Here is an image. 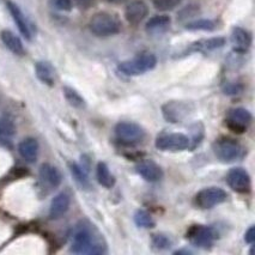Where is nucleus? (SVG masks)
I'll return each instance as SVG.
<instances>
[{
    "label": "nucleus",
    "mask_w": 255,
    "mask_h": 255,
    "mask_svg": "<svg viewBox=\"0 0 255 255\" xmlns=\"http://www.w3.org/2000/svg\"><path fill=\"white\" fill-rule=\"evenodd\" d=\"M89 28L96 36L109 37L121 31V22L117 16L109 12H97L91 17Z\"/></svg>",
    "instance_id": "obj_2"
},
{
    "label": "nucleus",
    "mask_w": 255,
    "mask_h": 255,
    "mask_svg": "<svg viewBox=\"0 0 255 255\" xmlns=\"http://www.w3.org/2000/svg\"><path fill=\"white\" fill-rule=\"evenodd\" d=\"M231 44L237 54H243L251 48L252 46V35L251 32L241 26H235L231 31Z\"/></svg>",
    "instance_id": "obj_13"
},
{
    "label": "nucleus",
    "mask_w": 255,
    "mask_h": 255,
    "mask_svg": "<svg viewBox=\"0 0 255 255\" xmlns=\"http://www.w3.org/2000/svg\"><path fill=\"white\" fill-rule=\"evenodd\" d=\"M191 140L182 133H162L156 139V147L161 151H183L188 149Z\"/></svg>",
    "instance_id": "obj_7"
},
{
    "label": "nucleus",
    "mask_w": 255,
    "mask_h": 255,
    "mask_svg": "<svg viewBox=\"0 0 255 255\" xmlns=\"http://www.w3.org/2000/svg\"><path fill=\"white\" fill-rule=\"evenodd\" d=\"M6 6H7L8 12L11 14V17H12L14 24L17 25V28H18L20 34H22L26 40H31L30 26H29L28 20H26L24 13L22 12V10H20L18 5L14 4V2L11 1V0H7Z\"/></svg>",
    "instance_id": "obj_15"
},
{
    "label": "nucleus",
    "mask_w": 255,
    "mask_h": 255,
    "mask_svg": "<svg viewBox=\"0 0 255 255\" xmlns=\"http://www.w3.org/2000/svg\"><path fill=\"white\" fill-rule=\"evenodd\" d=\"M157 65V58L151 53L139 54L131 60H126L119 64L118 70L126 76H140L153 70Z\"/></svg>",
    "instance_id": "obj_3"
},
{
    "label": "nucleus",
    "mask_w": 255,
    "mask_h": 255,
    "mask_svg": "<svg viewBox=\"0 0 255 255\" xmlns=\"http://www.w3.org/2000/svg\"><path fill=\"white\" fill-rule=\"evenodd\" d=\"M73 253L78 254H102L106 252V243L94 235V231L87 225L77 229L73 236L72 248Z\"/></svg>",
    "instance_id": "obj_1"
},
{
    "label": "nucleus",
    "mask_w": 255,
    "mask_h": 255,
    "mask_svg": "<svg viewBox=\"0 0 255 255\" xmlns=\"http://www.w3.org/2000/svg\"><path fill=\"white\" fill-rule=\"evenodd\" d=\"M225 94L228 95H236L240 94L242 91V87L240 84H228L227 87L224 88Z\"/></svg>",
    "instance_id": "obj_34"
},
{
    "label": "nucleus",
    "mask_w": 255,
    "mask_h": 255,
    "mask_svg": "<svg viewBox=\"0 0 255 255\" xmlns=\"http://www.w3.org/2000/svg\"><path fill=\"white\" fill-rule=\"evenodd\" d=\"M228 194L224 189L219 187H209L204 188L195 195V205L203 210L212 209L227 200Z\"/></svg>",
    "instance_id": "obj_8"
},
{
    "label": "nucleus",
    "mask_w": 255,
    "mask_h": 255,
    "mask_svg": "<svg viewBox=\"0 0 255 255\" xmlns=\"http://www.w3.org/2000/svg\"><path fill=\"white\" fill-rule=\"evenodd\" d=\"M199 6L198 5L191 4V5H187L177 13V20H186L189 18H193V17L197 16L199 13Z\"/></svg>",
    "instance_id": "obj_29"
},
{
    "label": "nucleus",
    "mask_w": 255,
    "mask_h": 255,
    "mask_svg": "<svg viewBox=\"0 0 255 255\" xmlns=\"http://www.w3.org/2000/svg\"><path fill=\"white\" fill-rule=\"evenodd\" d=\"M134 222L138 227L145 228V229H150V228L155 227V221L151 217L149 212L144 211V210H138L134 215Z\"/></svg>",
    "instance_id": "obj_26"
},
{
    "label": "nucleus",
    "mask_w": 255,
    "mask_h": 255,
    "mask_svg": "<svg viewBox=\"0 0 255 255\" xmlns=\"http://www.w3.org/2000/svg\"><path fill=\"white\" fill-rule=\"evenodd\" d=\"M35 73L43 84L53 87L55 83V70L48 61H38L35 64Z\"/></svg>",
    "instance_id": "obj_20"
},
{
    "label": "nucleus",
    "mask_w": 255,
    "mask_h": 255,
    "mask_svg": "<svg viewBox=\"0 0 255 255\" xmlns=\"http://www.w3.org/2000/svg\"><path fill=\"white\" fill-rule=\"evenodd\" d=\"M170 24V17L165 16V14H158V16H153L152 18L147 20L145 29L150 34H161V32L167 31Z\"/></svg>",
    "instance_id": "obj_21"
},
{
    "label": "nucleus",
    "mask_w": 255,
    "mask_h": 255,
    "mask_svg": "<svg viewBox=\"0 0 255 255\" xmlns=\"http://www.w3.org/2000/svg\"><path fill=\"white\" fill-rule=\"evenodd\" d=\"M182 2V0H152V4L158 11H171L177 7Z\"/></svg>",
    "instance_id": "obj_27"
},
{
    "label": "nucleus",
    "mask_w": 255,
    "mask_h": 255,
    "mask_svg": "<svg viewBox=\"0 0 255 255\" xmlns=\"http://www.w3.org/2000/svg\"><path fill=\"white\" fill-rule=\"evenodd\" d=\"M96 175L100 185L106 187V188H112V187H114L115 179L112 175L111 170H109L108 165H107L105 162H100L99 164H97Z\"/></svg>",
    "instance_id": "obj_23"
},
{
    "label": "nucleus",
    "mask_w": 255,
    "mask_h": 255,
    "mask_svg": "<svg viewBox=\"0 0 255 255\" xmlns=\"http://www.w3.org/2000/svg\"><path fill=\"white\" fill-rule=\"evenodd\" d=\"M50 4L59 11H71L72 10V0H50Z\"/></svg>",
    "instance_id": "obj_31"
},
{
    "label": "nucleus",
    "mask_w": 255,
    "mask_h": 255,
    "mask_svg": "<svg viewBox=\"0 0 255 255\" xmlns=\"http://www.w3.org/2000/svg\"><path fill=\"white\" fill-rule=\"evenodd\" d=\"M115 135L125 145H137L144 140L145 131L138 124L124 121L115 126Z\"/></svg>",
    "instance_id": "obj_6"
},
{
    "label": "nucleus",
    "mask_w": 255,
    "mask_h": 255,
    "mask_svg": "<svg viewBox=\"0 0 255 255\" xmlns=\"http://www.w3.org/2000/svg\"><path fill=\"white\" fill-rule=\"evenodd\" d=\"M14 133V125L10 120L0 121V134L2 135H12Z\"/></svg>",
    "instance_id": "obj_32"
},
{
    "label": "nucleus",
    "mask_w": 255,
    "mask_h": 255,
    "mask_svg": "<svg viewBox=\"0 0 255 255\" xmlns=\"http://www.w3.org/2000/svg\"><path fill=\"white\" fill-rule=\"evenodd\" d=\"M252 120H253V117L251 112L245 108H233L227 114L228 127L235 133L245 132L246 128L251 125Z\"/></svg>",
    "instance_id": "obj_10"
},
{
    "label": "nucleus",
    "mask_w": 255,
    "mask_h": 255,
    "mask_svg": "<svg viewBox=\"0 0 255 255\" xmlns=\"http://www.w3.org/2000/svg\"><path fill=\"white\" fill-rule=\"evenodd\" d=\"M18 152L26 162L34 163L37 159L38 155V143L36 139L26 138L20 141L18 145Z\"/></svg>",
    "instance_id": "obj_19"
},
{
    "label": "nucleus",
    "mask_w": 255,
    "mask_h": 255,
    "mask_svg": "<svg viewBox=\"0 0 255 255\" xmlns=\"http://www.w3.org/2000/svg\"><path fill=\"white\" fill-rule=\"evenodd\" d=\"M186 29L189 31H213L217 29V22L212 19H198L187 23Z\"/></svg>",
    "instance_id": "obj_24"
},
{
    "label": "nucleus",
    "mask_w": 255,
    "mask_h": 255,
    "mask_svg": "<svg viewBox=\"0 0 255 255\" xmlns=\"http://www.w3.org/2000/svg\"><path fill=\"white\" fill-rule=\"evenodd\" d=\"M216 233L212 228L206 225H193L187 233V239L195 247L207 249L212 247L216 240Z\"/></svg>",
    "instance_id": "obj_9"
},
{
    "label": "nucleus",
    "mask_w": 255,
    "mask_h": 255,
    "mask_svg": "<svg viewBox=\"0 0 255 255\" xmlns=\"http://www.w3.org/2000/svg\"><path fill=\"white\" fill-rule=\"evenodd\" d=\"M135 170L147 182H157L163 177L162 168L151 159L139 162L135 167Z\"/></svg>",
    "instance_id": "obj_14"
},
{
    "label": "nucleus",
    "mask_w": 255,
    "mask_h": 255,
    "mask_svg": "<svg viewBox=\"0 0 255 255\" xmlns=\"http://www.w3.org/2000/svg\"><path fill=\"white\" fill-rule=\"evenodd\" d=\"M152 246L156 249H158V251H164V249H168L170 247V241L164 235H153Z\"/></svg>",
    "instance_id": "obj_30"
},
{
    "label": "nucleus",
    "mask_w": 255,
    "mask_h": 255,
    "mask_svg": "<svg viewBox=\"0 0 255 255\" xmlns=\"http://www.w3.org/2000/svg\"><path fill=\"white\" fill-rule=\"evenodd\" d=\"M227 182L237 193H247L251 189V176L243 168H233L227 175Z\"/></svg>",
    "instance_id": "obj_11"
},
{
    "label": "nucleus",
    "mask_w": 255,
    "mask_h": 255,
    "mask_svg": "<svg viewBox=\"0 0 255 255\" xmlns=\"http://www.w3.org/2000/svg\"><path fill=\"white\" fill-rule=\"evenodd\" d=\"M225 38L222 36L206 38V40H200L198 42L192 44V50H199V52H211L224 47Z\"/></svg>",
    "instance_id": "obj_22"
},
{
    "label": "nucleus",
    "mask_w": 255,
    "mask_h": 255,
    "mask_svg": "<svg viewBox=\"0 0 255 255\" xmlns=\"http://www.w3.org/2000/svg\"><path fill=\"white\" fill-rule=\"evenodd\" d=\"M107 1H109V2H120V1H123V0H107Z\"/></svg>",
    "instance_id": "obj_36"
},
{
    "label": "nucleus",
    "mask_w": 255,
    "mask_h": 255,
    "mask_svg": "<svg viewBox=\"0 0 255 255\" xmlns=\"http://www.w3.org/2000/svg\"><path fill=\"white\" fill-rule=\"evenodd\" d=\"M0 38H1L2 43L5 44V47L12 52L16 55H24L25 50L24 46H23L22 40L17 36L16 34H13L10 30H2L0 32Z\"/></svg>",
    "instance_id": "obj_18"
},
{
    "label": "nucleus",
    "mask_w": 255,
    "mask_h": 255,
    "mask_svg": "<svg viewBox=\"0 0 255 255\" xmlns=\"http://www.w3.org/2000/svg\"><path fill=\"white\" fill-rule=\"evenodd\" d=\"M195 107L193 103L185 102V101H169L162 106V115L168 123L179 124L186 120L192 113L194 112Z\"/></svg>",
    "instance_id": "obj_5"
},
{
    "label": "nucleus",
    "mask_w": 255,
    "mask_h": 255,
    "mask_svg": "<svg viewBox=\"0 0 255 255\" xmlns=\"http://www.w3.org/2000/svg\"><path fill=\"white\" fill-rule=\"evenodd\" d=\"M64 95H65V99L67 100V102H69L72 107H75V108H83V107L85 106L84 99L77 93L75 89L70 87H65Z\"/></svg>",
    "instance_id": "obj_25"
},
{
    "label": "nucleus",
    "mask_w": 255,
    "mask_h": 255,
    "mask_svg": "<svg viewBox=\"0 0 255 255\" xmlns=\"http://www.w3.org/2000/svg\"><path fill=\"white\" fill-rule=\"evenodd\" d=\"M95 1H96V0H72L73 4H75L77 7L81 8V10H88V8L94 6Z\"/></svg>",
    "instance_id": "obj_33"
},
{
    "label": "nucleus",
    "mask_w": 255,
    "mask_h": 255,
    "mask_svg": "<svg viewBox=\"0 0 255 255\" xmlns=\"http://www.w3.org/2000/svg\"><path fill=\"white\" fill-rule=\"evenodd\" d=\"M71 204V199L70 195L65 192L58 194L54 199L52 200V204H50V209H49V216L52 219H58L62 217L65 213L67 212Z\"/></svg>",
    "instance_id": "obj_16"
},
{
    "label": "nucleus",
    "mask_w": 255,
    "mask_h": 255,
    "mask_svg": "<svg viewBox=\"0 0 255 255\" xmlns=\"http://www.w3.org/2000/svg\"><path fill=\"white\" fill-rule=\"evenodd\" d=\"M149 13V7L145 4L143 0H133L126 6L125 10V17L127 22L133 25H137L146 18Z\"/></svg>",
    "instance_id": "obj_12"
},
{
    "label": "nucleus",
    "mask_w": 255,
    "mask_h": 255,
    "mask_svg": "<svg viewBox=\"0 0 255 255\" xmlns=\"http://www.w3.org/2000/svg\"><path fill=\"white\" fill-rule=\"evenodd\" d=\"M245 240L247 243H254L255 241V230L254 227H251L249 229L246 231V235H245Z\"/></svg>",
    "instance_id": "obj_35"
},
{
    "label": "nucleus",
    "mask_w": 255,
    "mask_h": 255,
    "mask_svg": "<svg viewBox=\"0 0 255 255\" xmlns=\"http://www.w3.org/2000/svg\"><path fill=\"white\" fill-rule=\"evenodd\" d=\"M71 173H72L73 177H75L77 182L82 187H89V180L87 174L84 173V170L78 164H76V163L71 164Z\"/></svg>",
    "instance_id": "obj_28"
},
{
    "label": "nucleus",
    "mask_w": 255,
    "mask_h": 255,
    "mask_svg": "<svg viewBox=\"0 0 255 255\" xmlns=\"http://www.w3.org/2000/svg\"><path fill=\"white\" fill-rule=\"evenodd\" d=\"M213 152L221 162L231 163L243 156V147L235 139L221 138L213 144Z\"/></svg>",
    "instance_id": "obj_4"
},
{
    "label": "nucleus",
    "mask_w": 255,
    "mask_h": 255,
    "mask_svg": "<svg viewBox=\"0 0 255 255\" xmlns=\"http://www.w3.org/2000/svg\"><path fill=\"white\" fill-rule=\"evenodd\" d=\"M40 177L44 183H47L52 188H56V187L60 186L62 181L61 173L58 170V168L53 167L52 164H48V163H44V164L41 165Z\"/></svg>",
    "instance_id": "obj_17"
}]
</instances>
